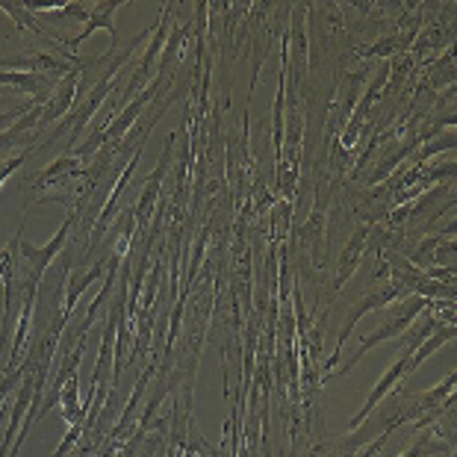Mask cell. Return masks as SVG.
<instances>
[{
	"instance_id": "1",
	"label": "cell",
	"mask_w": 457,
	"mask_h": 457,
	"mask_svg": "<svg viewBox=\"0 0 457 457\" xmlns=\"http://www.w3.org/2000/svg\"><path fill=\"white\" fill-rule=\"evenodd\" d=\"M431 307V301L428 298H422V295H407V298H402L395 304V310L390 316H384V322L378 325L372 334H366L363 339H360V345H357V352H352L348 354V360L339 369H334V372H330L328 378H337V375H345V372H352V369L360 363V360H363L369 352H372V348L378 345V343H386V339L390 337H398V334H404L407 328H411L413 322H416V316H422L425 310ZM325 378V381H328Z\"/></svg>"
},
{
	"instance_id": "2",
	"label": "cell",
	"mask_w": 457,
	"mask_h": 457,
	"mask_svg": "<svg viewBox=\"0 0 457 457\" xmlns=\"http://www.w3.org/2000/svg\"><path fill=\"white\" fill-rule=\"evenodd\" d=\"M24 233L18 230L12 239L6 242V248L0 251V278H4V325H0V354L12 339V322H15V301L21 298L18 293V280H21V245Z\"/></svg>"
},
{
	"instance_id": "3",
	"label": "cell",
	"mask_w": 457,
	"mask_h": 457,
	"mask_svg": "<svg viewBox=\"0 0 457 457\" xmlns=\"http://www.w3.org/2000/svg\"><path fill=\"white\" fill-rule=\"evenodd\" d=\"M402 298H407V293L398 284H386V287H381L378 293H363L360 295V304L357 307H352L348 310V316H345V325H343V330H339V339H337V345H334V354H330V360L325 363V372H322V381L330 375V369H334L337 363H339V354H343V345H345V339L352 337V330H354V325L363 319L366 313H372V310H384V307H390L393 301H402Z\"/></svg>"
},
{
	"instance_id": "4",
	"label": "cell",
	"mask_w": 457,
	"mask_h": 457,
	"mask_svg": "<svg viewBox=\"0 0 457 457\" xmlns=\"http://www.w3.org/2000/svg\"><path fill=\"white\" fill-rule=\"evenodd\" d=\"M165 154L160 157L157 169L151 171V178L145 180V189L139 195V204H136V239H142L145 228H148V221H154V212H157V204L162 198V178L169 174V165H171V151H174V133L169 136V142H165Z\"/></svg>"
},
{
	"instance_id": "5",
	"label": "cell",
	"mask_w": 457,
	"mask_h": 457,
	"mask_svg": "<svg viewBox=\"0 0 457 457\" xmlns=\"http://www.w3.org/2000/svg\"><path fill=\"white\" fill-rule=\"evenodd\" d=\"M77 89H80V65L74 68V71H68L65 77H60V83H56V89L51 92V98H47L45 110H42V121H38L36 133H42L47 124H56L62 121L68 112L77 106Z\"/></svg>"
},
{
	"instance_id": "6",
	"label": "cell",
	"mask_w": 457,
	"mask_h": 457,
	"mask_svg": "<svg viewBox=\"0 0 457 457\" xmlns=\"http://www.w3.org/2000/svg\"><path fill=\"white\" fill-rule=\"evenodd\" d=\"M119 6H121L119 0H101V4H95V9H89V21L83 24V30L77 33L74 38H65V51L77 54V47H80L95 30L110 33V47L115 51V47L121 45V36H119V30H115V9H119Z\"/></svg>"
},
{
	"instance_id": "7",
	"label": "cell",
	"mask_w": 457,
	"mask_h": 457,
	"mask_svg": "<svg viewBox=\"0 0 457 457\" xmlns=\"http://www.w3.org/2000/svg\"><path fill=\"white\" fill-rule=\"evenodd\" d=\"M369 233H372V228H369V225H360V228L354 230V237L348 239V245L343 248V254H339L337 275H334V287H330V301H334L339 293H343V287L354 278V271H357V266H360V257H363V251H366Z\"/></svg>"
},
{
	"instance_id": "8",
	"label": "cell",
	"mask_w": 457,
	"mask_h": 457,
	"mask_svg": "<svg viewBox=\"0 0 457 457\" xmlns=\"http://www.w3.org/2000/svg\"><path fill=\"white\" fill-rule=\"evenodd\" d=\"M390 77H393V65L390 62H384L381 65V71H378L372 77V83H369V89L363 92V98L357 101V110L352 112V121H348V133H345V148H352L354 139H357V130H360V124H363L366 119H372V104L378 101V95H381L386 89V83H390Z\"/></svg>"
},
{
	"instance_id": "9",
	"label": "cell",
	"mask_w": 457,
	"mask_h": 457,
	"mask_svg": "<svg viewBox=\"0 0 457 457\" xmlns=\"http://www.w3.org/2000/svg\"><path fill=\"white\" fill-rule=\"evenodd\" d=\"M106 262H110V257H101L98 262H95V266L86 269L83 275L71 278V284H68V289H65V301H62V316H65V322H68V316L74 313V307H77V301H80V295L95 284V280H98V278L104 275Z\"/></svg>"
},
{
	"instance_id": "10",
	"label": "cell",
	"mask_w": 457,
	"mask_h": 457,
	"mask_svg": "<svg viewBox=\"0 0 457 457\" xmlns=\"http://www.w3.org/2000/svg\"><path fill=\"white\" fill-rule=\"evenodd\" d=\"M68 178H80V160H77L74 154H62L54 165H47V169L33 180V192L51 189L54 183H62Z\"/></svg>"
},
{
	"instance_id": "11",
	"label": "cell",
	"mask_w": 457,
	"mask_h": 457,
	"mask_svg": "<svg viewBox=\"0 0 457 457\" xmlns=\"http://www.w3.org/2000/svg\"><path fill=\"white\" fill-rule=\"evenodd\" d=\"M440 431L431 428V431H416V440L407 445V452L402 457H434V454H449L454 452V443L452 440H440Z\"/></svg>"
},
{
	"instance_id": "12",
	"label": "cell",
	"mask_w": 457,
	"mask_h": 457,
	"mask_svg": "<svg viewBox=\"0 0 457 457\" xmlns=\"http://www.w3.org/2000/svg\"><path fill=\"white\" fill-rule=\"evenodd\" d=\"M36 148H27V151H18L15 154V157H9L4 165H0V187H4V183L9 180V174H12V171H18V169H21V165L27 162V157H30V154H33Z\"/></svg>"
},
{
	"instance_id": "13",
	"label": "cell",
	"mask_w": 457,
	"mask_h": 457,
	"mask_svg": "<svg viewBox=\"0 0 457 457\" xmlns=\"http://www.w3.org/2000/svg\"><path fill=\"white\" fill-rule=\"evenodd\" d=\"M434 266L454 269V239H445L443 245H436V251H434Z\"/></svg>"
},
{
	"instance_id": "14",
	"label": "cell",
	"mask_w": 457,
	"mask_h": 457,
	"mask_svg": "<svg viewBox=\"0 0 457 457\" xmlns=\"http://www.w3.org/2000/svg\"><path fill=\"white\" fill-rule=\"evenodd\" d=\"M27 106L30 104H18L15 110H6V112H0V133H4L6 128H12V124L21 119V115L27 112Z\"/></svg>"
}]
</instances>
